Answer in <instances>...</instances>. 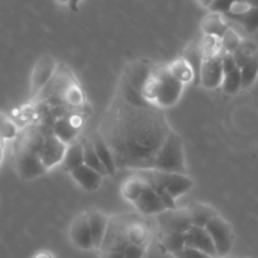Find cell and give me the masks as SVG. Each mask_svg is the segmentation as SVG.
Instances as JSON below:
<instances>
[{
  "label": "cell",
  "instance_id": "obj_27",
  "mask_svg": "<svg viewBox=\"0 0 258 258\" xmlns=\"http://www.w3.org/2000/svg\"><path fill=\"white\" fill-rule=\"evenodd\" d=\"M168 71H170L171 75L175 79H177L178 81L185 85L186 83H190L191 80H194V71L191 69L190 64L187 63L185 58H177L176 61H173L170 66H167Z\"/></svg>",
  "mask_w": 258,
  "mask_h": 258
},
{
  "label": "cell",
  "instance_id": "obj_8",
  "mask_svg": "<svg viewBox=\"0 0 258 258\" xmlns=\"http://www.w3.org/2000/svg\"><path fill=\"white\" fill-rule=\"evenodd\" d=\"M156 217H157V225L161 234H168V233L185 234L192 227L187 208L177 207L175 209H166Z\"/></svg>",
  "mask_w": 258,
  "mask_h": 258
},
{
  "label": "cell",
  "instance_id": "obj_39",
  "mask_svg": "<svg viewBox=\"0 0 258 258\" xmlns=\"http://www.w3.org/2000/svg\"><path fill=\"white\" fill-rule=\"evenodd\" d=\"M248 3H249L252 7L258 8V0H248Z\"/></svg>",
  "mask_w": 258,
  "mask_h": 258
},
{
  "label": "cell",
  "instance_id": "obj_19",
  "mask_svg": "<svg viewBox=\"0 0 258 258\" xmlns=\"http://www.w3.org/2000/svg\"><path fill=\"white\" fill-rule=\"evenodd\" d=\"M91 142H93L94 148L96 151V155H98L99 160L101 161L103 166L105 167L108 175H114L116 172V166L114 162L113 153H111L110 148L106 145L105 141L103 140L100 135L98 132H94L90 137Z\"/></svg>",
  "mask_w": 258,
  "mask_h": 258
},
{
  "label": "cell",
  "instance_id": "obj_17",
  "mask_svg": "<svg viewBox=\"0 0 258 258\" xmlns=\"http://www.w3.org/2000/svg\"><path fill=\"white\" fill-rule=\"evenodd\" d=\"M126 238L129 243L147 248L150 243V228L138 215L131 214L126 224Z\"/></svg>",
  "mask_w": 258,
  "mask_h": 258
},
{
  "label": "cell",
  "instance_id": "obj_28",
  "mask_svg": "<svg viewBox=\"0 0 258 258\" xmlns=\"http://www.w3.org/2000/svg\"><path fill=\"white\" fill-rule=\"evenodd\" d=\"M161 245L166 252L173 253L178 252L185 247V234L183 233H168L161 234Z\"/></svg>",
  "mask_w": 258,
  "mask_h": 258
},
{
  "label": "cell",
  "instance_id": "obj_37",
  "mask_svg": "<svg viewBox=\"0 0 258 258\" xmlns=\"http://www.w3.org/2000/svg\"><path fill=\"white\" fill-rule=\"evenodd\" d=\"M34 258H53V257H52V254L49 252H46V250H43V252L37 253V254L34 255Z\"/></svg>",
  "mask_w": 258,
  "mask_h": 258
},
{
  "label": "cell",
  "instance_id": "obj_10",
  "mask_svg": "<svg viewBox=\"0 0 258 258\" xmlns=\"http://www.w3.org/2000/svg\"><path fill=\"white\" fill-rule=\"evenodd\" d=\"M223 83V53L203 58L199 84L208 90H215Z\"/></svg>",
  "mask_w": 258,
  "mask_h": 258
},
{
  "label": "cell",
  "instance_id": "obj_20",
  "mask_svg": "<svg viewBox=\"0 0 258 258\" xmlns=\"http://www.w3.org/2000/svg\"><path fill=\"white\" fill-rule=\"evenodd\" d=\"M84 165V148L81 142H73L68 145L66 152L62 158L61 167L66 172H73L75 168Z\"/></svg>",
  "mask_w": 258,
  "mask_h": 258
},
{
  "label": "cell",
  "instance_id": "obj_3",
  "mask_svg": "<svg viewBox=\"0 0 258 258\" xmlns=\"http://www.w3.org/2000/svg\"><path fill=\"white\" fill-rule=\"evenodd\" d=\"M152 168L158 171H166V172L186 173L182 138L173 129H171L167 138L161 146L160 151L153 161Z\"/></svg>",
  "mask_w": 258,
  "mask_h": 258
},
{
  "label": "cell",
  "instance_id": "obj_6",
  "mask_svg": "<svg viewBox=\"0 0 258 258\" xmlns=\"http://www.w3.org/2000/svg\"><path fill=\"white\" fill-rule=\"evenodd\" d=\"M152 74L157 79V91L153 104L161 109L175 105L182 93L183 84L171 75L168 68L156 69L152 70Z\"/></svg>",
  "mask_w": 258,
  "mask_h": 258
},
{
  "label": "cell",
  "instance_id": "obj_36",
  "mask_svg": "<svg viewBox=\"0 0 258 258\" xmlns=\"http://www.w3.org/2000/svg\"><path fill=\"white\" fill-rule=\"evenodd\" d=\"M197 2L199 3V6H202V7H204V8L209 9L210 6H212L214 0H197Z\"/></svg>",
  "mask_w": 258,
  "mask_h": 258
},
{
  "label": "cell",
  "instance_id": "obj_40",
  "mask_svg": "<svg viewBox=\"0 0 258 258\" xmlns=\"http://www.w3.org/2000/svg\"><path fill=\"white\" fill-rule=\"evenodd\" d=\"M57 2L62 4H69V0H57Z\"/></svg>",
  "mask_w": 258,
  "mask_h": 258
},
{
  "label": "cell",
  "instance_id": "obj_26",
  "mask_svg": "<svg viewBox=\"0 0 258 258\" xmlns=\"http://www.w3.org/2000/svg\"><path fill=\"white\" fill-rule=\"evenodd\" d=\"M83 148H84V163L89 167H91L93 170L98 171L100 175L103 176H109L108 172H106L105 167L103 166L101 161L99 160L98 155H96V151L94 148L93 142H91L90 137L84 138L83 142Z\"/></svg>",
  "mask_w": 258,
  "mask_h": 258
},
{
  "label": "cell",
  "instance_id": "obj_14",
  "mask_svg": "<svg viewBox=\"0 0 258 258\" xmlns=\"http://www.w3.org/2000/svg\"><path fill=\"white\" fill-rule=\"evenodd\" d=\"M185 245L195 249H199L212 257L217 258V249L214 247L212 237L209 235L205 227H197L192 225L187 232L185 233Z\"/></svg>",
  "mask_w": 258,
  "mask_h": 258
},
{
  "label": "cell",
  "instance_id": "obj_22",
  "mask_svg": "<svg viewBox=\"0 0 258 258\" xmlns=\"http://www.w3.org/2000/svg\"><path fill=\"white\" fill-rule=\"evenodd\" d=\"M228 28L229 26L224 22L222 14L210 12V14H208L202 22V29L205 36H214L220 39L228 31Z\"/></svg>",
  "mask_w": 258,
  "mask_h": 258
},
{
  "label": "cell",
  "instance_id": "obj_16",
  "mask_svg": "<svg viewBox=\"0 0 258 258\" xmlns=\"http://www.w3.org/2000/svg\"><path fill=\"white\" fill-rule=\"evenodd\" d=\"M86 217H88L89 228H90L91 237H93L94 249H99L105 238L109 218L100 210H89L86 212Z\"/></svg>",
  "mask_w": 258,
  "mask_h": 258
},
{
  "label": "cell",
  "instance_id": "obj_21",
  "mask_svg": "<svg viewBox=\"0 0 258 258\" xmlns=\"http://www.w3.org/2000/svg\"><path fill=\"white\" fill-rule=\"evenodd\" d=\"M186 208L190 214L191 223L197 227H205L210 219L218 215V213L212 207L203 204V203H191Z\"/></svg>",
  "mask_w": 258,
  "mask_h": 258
},
{
  "label": "cell",
  "instance_id": "obj_30",
  "mask_svg": "<svg viewBox=\"0 0 258 258\" xmlns=\"http://www.w3.org/2000/svg\"><path fill=\"white\" fill-rule=\"evenodd\" d=\"M18 132H17L14 124L9 121L4 114L0 113V136L4 140H12V138H16Z\"/></svg>",
  "mask_w": 258,
  "mask_h": 258
},
{
  "label": "cell",
  "instance_id": "obj_15",
  "mask_svg": "<svg viewBox=\"0 0 258 258\" xmlns=\"http://www.w3.org/2000/svg\"><path fill=\"white\" fill-rule=\"evenodd\" d=\"M133 205L143 215H157L166 210L162 200L150 185L146 186V188L142 191L140 198L133 203Z\"/></svg>",
  "mask_w": 258,
  "mask_h": 258
},
{
  "label": "cell",
  "instance_id": "obj_4",
  "mask_svg": "<svg viewBox=\"0 0 258 258\" xmlns=\"http://www.w3.org/2000/svg\"><path fill=\"white\" fill-rule=\"evenodd\" d=\"M135 173L141 176L148 185H156L165 188L167 192L172 195L173 199H177L183 194L188 192L194 186V180L188 177L186 173L166 172V171H158L155 168L135 171Z\"/></svg>",
  "mask_w": 258,
  "mask_h": 258
},
{
  "label": "cell",
  "instance_id": "obj_1",
  "mask_svg": "<svg viewBox=\"0 0 258 258\" xmlns=\"http://www.w3.org/2000/svg\"><path fill=\"white\" fill-rule=\"evenodd\" d=\"M171 132L161 108L148 101L121 76L98 133L113 153L116 170H148Z\"/></svg>",
  "mask_w": 258,
  "mask_h": 258
},
{
  "label": "cell",
  "instance_id": "obj_5",
  "mask_svg": "<svg viewBox=\"0 0 258 258\" xmlns=\"http://www.w3.org/2000/svg\"><path fill=\"white\" fill-rule=\"evenodd\" d=\"M235 63L242 74V89H248L258 78V46L252 41L244 39L232 53Z\"/></svg>",
  "mask_w": 258,
  "mask_h": 258
},
{
  "label": "cell",
  "instance_id": "obj_24",
  "mask_svg": "<svg viewBox=\"0 0 258 258\" xmlns=\"http://www.w3.org/2000/svg\"><path fill=\"white\" fill-rule=\"evenodd\" d=\"M52 133H53L58 140H61L63 143L70 145V143H73L74 141L76 140V137H78L79 126L75 125L71 119H58V120L54 123Z\"/></svg>",
  "mask_w": 258,
  "mask_h": 258
},
{
  "label": "cell",
  "instance_id": "obj_7",
  "mask_svg": "<svg viewBox=\"0 0 258 258\" xmlns=\"http://www.w3.org/2000/svg\"><path fill=\"white\" fill-rule=\"evenodd\" d=\"M205 229L212 237L218 257L229 255L234 244V234H233V229L229 223L218 214L208 222Z\"/></svg>",
  "mask_w": 258,
  "mask_h": 258
},
{
  "label": "cell",
  "instance_id": "obj_12",
  "mask_svg": "<svg viewBox=\"0 0 258 258\" xmlns=\"http://www.w3.org/2000/svg\"><path fill=\"white\" fill-rule=\"evenodd\" d=\"M69 235L76 248H80L83 250L94 249L93 237H91L90 228H89L88 217L86 212L76 215L71 222L70 228H69Z\"/></svg>",
  "mask_w": 258,
  "mask_h": 258
},
{
  "label": "cell",
  "instance_id": "obj_34",
  "mask_svg": "<svg viewBox=\"0 0 258 258\" xmlns=\"http://www.w3.org/2000/svg\"><path fill=\"white\" fill-rule=\"evenodd\" d=\"M100 258H124L123 252L118 250H99Z\"/></svg>",
  "mask_w": 258,
  "mask_h": 258
},
{
  "label": "cell",
  "instance_id": "obj_2",
  "mask_svg": "<svg viewBox=\"0 0 258 258\" xmlns=\"http://www.w3.org/2000/svg\"><path fill=\"white\" fill-rule=\"evenodd\" d=\"M41 125H28L16 137L14 162L17 173L22 180H34L47 172L41 160V147L44 137Z\"/></svg>",
  "mask_w": 258,
  "mask_h": 258
},
{
  "label": "cell",
  "instance_id": "obj_31",
  "mask_svg": "<svg viewBox=\"0 0 258 258\" xmlns=\"http://www.w3.org/2000/svg\"><path fill=\"white\" fill-rule=\"evenodd\" d=\"M173 257L175 258H214L212 255L207 254V253L202 252L199 249H195V248H191L185 245L182 249H180L178 252L173 253Z\"/></svg>",
  "mask_w": 258,
  "mask_h": 258
},
{
  "label": "cell",
  "instance_id": "obj_35",
  "mask_svg": "<svg viewBox=\"0 0 258 258\" xmlns=\"http://www.w3.org/2000/svg\"><path fill=\"white\" fill-rule=\"evenodd\" d=\"M83 0H69V8H70L71 12H78L79 7H80V3Z\"/></svg>",
  "mask_w": 258,
  "mask_h": 258
},
{
  "label": "cell",
  "instance_id": "obj_11",
  "mask_svg": "<svg viewBox=\"0 0 258 258\" xmlns=\"http://www.w3.org/2000/svg\"><path fill=\"white\" fill-rule=\"evenodd\" d=\"M68 145L62 142L53 133H47L41 147V160L46 170H51L62 162Z\"/></svg>",
  "mask_w": 258,
  "mask_h": 258
},
{
  "label": "cell",
  "instance_id": "obj_13",
  "mask_svg": "<svg viewBox=\"0 0 258 258\" xmlns=\"http://www.w3.org/2000/svg\"><path fill=\"white\" fill-rule=\"evenodd\" d=\"M222 90L228 95H234L242 90V74L232 54L223 53Z\"/></svg>",
  "mask_w": 258,
  "mask_h": 258
},
{
  "label": "cell",
  "instance_id": "obj_18",
  "mask_svg": "<svg viewBox=\"0 0 258 258\" xmlns=\"http://www.w3.org/2000/svg\"><path fill=\"white\" fill-rule=\"evenodd\" d=\"M71 176L75 180V182L78 183L80 187H83L85 191H95L98 190L99 186L101 185V180H103L104 176L100 175L98 171L93 170L91 167L86 166L85 163L81 165L80 167L75 168V170L71 172Z\"/></svg>",
  "mask_w": 258,
  "mask_h": 258
},
{
  "label": "cell",
  "instance_id": "obj_38",
  "mask_svg": "<svg viewBox=\"0 0 258 258\" xmlns=\"http://www.w3.org/2000/svg\"><path fill=\"white\" fill-rule=\"evenodd\" d=\"M4 138L0 136V162L3 160V153H4Z\"/></svg>",
  "mask_w": 258,
  "mask_h": 258
},
{
  "label": "cell",
  "instance_id": "obj_9",
  "mask_svg": "<svg viewBox=\"0 0 258 258\" xmlns=\"http://www.w3.org/2000/svg\"><path fill=\"white\" fill-rule=\"evenodd\" d=\"M57 64L56 61L49 54L39 57L36 61L32 70L31 75V96L32 98H38L39 94L44 90L49 81L53 79L56 73Z\"/></svg>",
  "mask_w": 258,
  "mask_h": 258
},
{
  "label": "cell",
  "instance_id": "obj_33",
  "mask_svg": "<svg viewBox=\"0 0 258 258\" xmlns=\"http://www.w3.org/2000/svg\"><path fill=\"white\" fill-rule=\"evenodd\" d=\"M146 250H147V248L146 247L129 243V244L125 247V249H124L123 254H124V258H145Z\"/></svg>",
  "mask_w": 258,
  "mask_h": 258
},
{
  "label": "cell",
  "instance_id": "obj_25",
  "mask_svg": "<svg viewBox=\"0 0 258 258\" xmlns=\"http://www.w3.org/2000/svg\"><path fill=\"white\" fill-rule=\"evenodd\" d=\"M230 19H233V21H235L237 23H239L247 33L252 34L258 31V8L252 7L250 4L242 12V13L238 14V16L232 17Z\"/></svg>",
  "mask_w": 258,
  "mask_h": 258
},
{
  "label": "cell",
  "instance_id": "obj_32",
  "mask_svg": "<svg viewBox=\"0 0 258 258\" xmlns=\"http://www.w3.org/2000/svg\"><path fill=\"white\" fill-rule=\"evenodd\" d=\"M234 2L235 0H214L212 6H210L209 11L212 13H218L222 14V16H225L229 12V9L232 8Z\"/></svg>",
  "mask_w": 258,
  "mask_h": 258
},
{
  "label": "cell",
  "instance_id": "obj_29",
  "mask_svg": "<svg viewBox=\"0 0 258 258\" xmlns=\"http://www.w3.org/2000/svg\"><path fill=\"white\" fill-rule=\"evenodd\" d=\"M240 42H242V39L239 38V36H238V34L229 27L228 31L224 33V36L220 38V48H222V53L232 54L233 52L237 49V47L239 46Z\"/></svg>",
  "mask_w": 258,
  "mask_h": 258
},
{
  "label": "cell",
  "instance_id": "obj_41",
  "mask_svg": "<svg viewBox=\"0 0 258 258\" xmlns=\"http://www.w3.org/2000/svg\"><path fill=\"white\" fill-rule=\"evenodd\" d=\"M217 258H234V257H230V255H224V257H217Z\"/></svg>",
  "mask_w": 258,
  "mask_h": 258
},
{
  "label": "cell",
  "instance_id": "obj_23",
  "mask_svg": "<svg viewBox=\"0 0 258 258\" xmlns=\"http://www.w3.org/2000/svg\"><path fill=\"white\" fill-rule=\"evenodd\" d=\"M146 186H147V182H146L141 176L135 173L132 177H128L123 183H121V195H123V198L126 202L132 203L133 204V203L140 198V195L142 194V191L145 190Z\"/></svg>",
  "mask_w": 258,
  "mask_h": 258
}]
</instances>
